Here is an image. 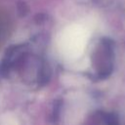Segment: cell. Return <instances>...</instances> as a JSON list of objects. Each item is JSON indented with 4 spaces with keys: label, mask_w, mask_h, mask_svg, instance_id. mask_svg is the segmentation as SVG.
<instances>
[{
    "label": "cell",
    "mask_w": 125,
    "mask_h": 125,
    "mask_svg": "<svg viewBox=\"0 0 125 125\" xmlns=\"http://www.w3.org/2000/svg\"><path fill=\"white\" fill-rule=\"evenodd\" d=\"M88 37L89 33L86 27L80 24L68 25L59 36V50L62 55L67 59H77L82 55Z\"/></svg>",
    "instance_id": "1"
},
{
    "label": "cell",
    "mask_w": 125,
    "mask_h": 125,
    "mask_svg": "<svg viewBox=\"0 0 125 125\" xmlns=\"http://www.w3.org/2000/svg\"><path fill=\"white\" fill-rule=\"evenodd\" d=\"M0 125H20V124L15 116L6 113L0 116Z\"/></svg>",
    "instance_id": "2"
}]
</instances>
